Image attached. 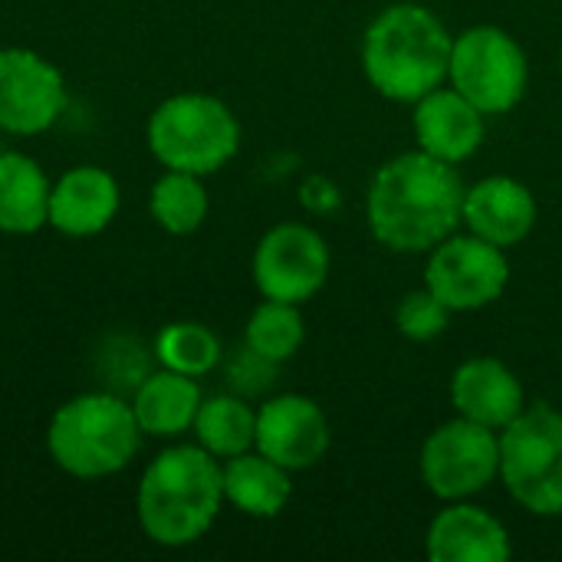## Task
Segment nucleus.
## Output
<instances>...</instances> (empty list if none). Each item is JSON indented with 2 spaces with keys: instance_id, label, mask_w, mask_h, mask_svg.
<instances>
[{
  "instance_id": "obj_8",
  "label": "nucleus",
  "mask_w": 562,
  "mask_h": 562,
  "mask_svg": "<svg viewBox=\"0 0 562 562\" xmlns=\"http://www.w3.org/2000/svg\"><path fill=\"white\" fill-rule=\"evenodd\" d=\"M418 471L435 497L468 501L501 477V435L458 415L425 438Z\"/></svg>"
},
{
  "instance_id": "obj_4",
  "label": "nucleus",
  "mask_w": 562,
  "mask_h": 562,
  "mask_svg": "<svg viewBox=\"0 0 562 562\" xmlns=\"http://www.w3.org/2000/svg\"><path fill=\"white\" fill-rule=\"evenodd\" d=\"M49 458L79 481L119 474L142 445L132 405L115 392L76 395L49 422Z\"/></svg>"
},
{
  "instance_id": "obj_18",
  "label": "nucleus",
  "mask_w": 562,
  "mask_h": 562,
  "mask_svg": "<svg viewBox=\"0 0 562 562\" xmlns=\"http://www.w3.org/2000/svg\"><path fill=\"white\" fill-rule=\"evenodd\" d=\"M201 389L191 375L161 369L151 372L132 398V412L138 418L142 435L155 438H175L188 428H194L198 408H201Z\"/></svg>"
},
{
  "instance_id": "obj_19",
  "label": "nucleus",
  "mask_w": 562,
  "mask_h": 562,
  "mask_svg": "<svg viewBox=\"0 0 562 562\" xmlns=\"http://www.w3.org/2000/svg\"><path fill=\"white\" fill-rule=\"evenodd\" d=\"M221 471H224V501L234 504L247 517L270 520L293 497L290 471L280 468L277 461H270L267 454H260L257 448H250L237 458H227V464Z\"/></svg>"
},
{
  "instance_id": "obj_14",
  "label": "nucleus",
  "mask_w": 562,
  "mask_h": 562,
  "mask_svg": "<svg viewBox=\"0 0 562 562\" xmlns=\"http://www.w3.org/2000/svg\"><path fill=\"white\" fill-rule=\"evenodd\" d=\"M461 221L468 224L471 234L507 250L527 240L530 231L537 227V198L524 181L494 175L464 191Z\"/></svg>"
},
{
  "instance_id": "obj_24",
  "label": "nucleus",
  "mask_w": 562,
  "mask_h": 562,
  "mask_svg": "<svg viewBox=\"0 0 562 562\" xmlns=\"http://www.w3.org/2000/svg\"><path fill=\"white\" fill-rule=\"evenodd\" d=\"M155 359L171 372L201 379L221 362V339L201 323H171L155 339Z\"/></svg>"
},
{
  "instance_id": "obj_6",
  "label": "nucleus",
  "mask_w": 562,
  "mask_h": 562,
  "mask_svg": "<svg viewBox=\"0 0 562 562\" xmlns=\"http://www.w3.org/2000/svg\"><path fill=\"white\" fill-rule=\"evenodd\" d=\"M501 435V481L507 494L537 517H562V415L527 405Z\"/></svg>"
},
{
  "instance_id": "obj_26",
  "label": "nucleus",
  "mask_w": 562,
  "mask_h": 562,
  "mask_svg": "<svg viewBox=\"0 0 562 562\" xmlns=\"http://www.w3.org/2000/svg\"><path fill=\"white\" fill-rule=\"evenodd\" d=\"M273 372H277V362L257 356V352L247 346V349L231 362L227 379H231V389H234V392H240V395H257V392H263V389L273 382Z\"/></svg>"
},
{
  "instance_id": "obj_1",
  "label": "nucleus",
  "mask_w": 562,
  "mask_h": 562,
  "mask_svg": "<svg viewBox=\"0 0 562 562\" xmlns=\"http://www.w3.org/2000/svg\"><path fill=\"white\" fill-rule=\"evenodd\" d=\"M464 191L458 165L422 148L405 151L385 161L369 184V231L395 254H425L464 224Z\"/></svg>"
},
{
  "instance_id": "obj_11",
  "label": "nucleus",
  "mask_w": 562,
  "mask_h": 562,
  "mask_svg": "<svg viewBox=\"0 0 562 562\" xmlns=\"http://www.w3.org/2000/svg\"><path fill=\"white\" fill-rule=\"evenodd\" d=\"M66 109L59 69L33 49H0V132L40 135Z\"/></svg>"
},
{
  "instance_id": "obj_21",
  "label": "nucleus",
  "mask_w": 562,
  "mask_h": 562,
  "mask_svg": "<svg viewBox=\"0 0 562 562\" xmlns=\"http://www.w3.org/2000/svg\"><path fill=\"white\" fill-rule=\"evenodd\" d=\"M194 435L198 445L214 458H237L254 448L257 412L240 395H214L201 402L194 418Z\"/></svg>"
},
{
  "instance_id": "obj_3",
  "label": "nucleus",
  "mask_w": 562,
  "mask_h": 562,
  "mask_svg": "<svg viewBox=\"0 0 562 562\" xmlns=\"http://www.w3.org/2000/svg\"><path fill=\"white\" fill-rule=\"evenodd\" d=\"M224 504V471L201 445L161 451L138 484V524L161 547L198 543Z\"/></svg>"
},
{
  "instance_id": "obj_16",
  "label": "nucleus",
  "mask_w": 562,
  "mask_h": 562,
  "mask_svg": "<svg viewBox=\"0 0 562 562\" xmlns=\"http://www.w3.org/2000/svg\"><path fill=\"white\" fill-rule=\"evenodd\" d=\"M425 550L435 562H504L510 557L507 527L477 504L451 501L431 527Z\"/></svg>"
},
{
  "instance_id": "obj_25",
  "label": "nucleus",
  "mask_w": 562,
  "mask_h": 562,
  "mask_svg": "<svg viewBox=\"0 0 562 562\" xmlns=\"http://www.w3.org/2000/svg\"><path fill=\"white\" fill-rule=\"evenodd\" d=\"M448 319H451V310L428 286L402 296V303L395 306V326L412 342H431V339H438L448 329Z\"/></svg>"
},
{
  "instance_id": "obj_2",
  "label": "nucleus",
  "mask_w": 562,
  "mask_h": 562,
  "mask_svg": "<svg viewBox=\"0 0 562 562\" xmlns=\"http://www.w3.org/2000/svg\"><path fill=\"white\" fill-rule=\"evenodd\" d=\"M454 36L422 3L385 7L362 36V69L372 89L392 102H418L448 79Z\"/></svg>"
},
{
  "instance_id": "obj_23",
  "label": "nucleus",
  "mask_w": 562,
  "mask_h": 562,
  "mask_svg": "<svg viewBox=\"0 0 562 562\" xmlns=\"http://www.w3.org/2000/svg\"><path fill=\"white\" fill-rule=\"evenodd\" d=\"M306 339V326L300 316L296 303H283V300H263L247 323V346L270 359V362H286L300 352Z\"/></svg>"
},
{
  "instance_id": "obj_17",
  "label": "nucleus",
  "mask_w": 562,
  "mask_h": 562,
  "mask_svg": "<svg viewBox=\"0 0 562 562\" xmlns=\"http://www.w3.org/2000/svg\"><path fill=\"white\" fill-rule=\"evenodd\" d=\"M119 184L109 171L82 165L66 171L49 191V224L66 237H92L112 224Z\"/></svg>"
},
{
  "instance_id": "obj_12",
  "label": "nucleus",
  "mask_w": 562,
  "mask_h": 562,
  "mask_svg": "<svg viewBox=\"0 0 562 562\" xmlns=\"http://www.w3.org/2000/svg\"><path fill=\"white\" fill-rule=\"evenodd\" d=\"M254 448L286 471H306L329 451V422L306 395H277L257 412Z\"/></svg>"
},
{
  "instance_id": "obj_15",
  "label": "nucleus",
  "mask_w": 562,
  "mask_h": 562,
  "mask_svg": "<svg viewBox=\"0 0 562 562\" xmlns=\"http://www.w3.org/2000/svg\"><path fill=\"white\" fill-rule=\"evenodd\" d=\"M451 405L461 418L501 431L527 408V395L514 369H507L501 359L477 356L454 369Z\"/></svg>"
},
{
  "instance_id": "obj_5",
  "label": "nucleus",
  "mask_w": 562,
  "mask_h": 562,
  "mask_svg": "<svg viewBox=\"0 0 562 562\" xmlns=\"http://www.w3.org/2000/svg\"><path fill=\"white\" fill-rule=\"evenodd\" d=\"M148 148L171 171L214 175L240 148L237 115L214 95L181 92L165 99L148 119Z\"/></svg>"
},
{
  "instance_id": "obj_10",
  "label": "nucleus",
  "mask_w": 562,
  "mask_h": 562,
  "mask_svg": "<svg viewBox=\"0 0 562 562\" xmlns=\"http://www.w3.org/2000/svg\"><path fill=\"white\" fill-rule=\"evenodd\" d=\"M329 277V247L306 224L270 227L254 250V283L263 300L306 303Z\"/></svg>"
},
{
  "instance_id": "obj_7",
  "label": "nucleus",
  "mask_w": 562,
  "mask_h": 562,
  "mask_svg": "<svg viewBox=\"0 0 562 562\" xmlns=\"http://www.w3.org/2000/svg\"><path fill=\"white\" fill-rule=\"evenodd\" d=\"M448 82L471 99L484 115H504L520 105L530 66L524 46L494 23H477L454 36Z\"/></svg>"
},
{
  "instance_id": "obj_22",
  "label": "nucleus",
  "mask_w": 562,
  "mask_h": 562,
  "mask_svg": "<svg viewBox=\"0 0 562 562\" xmlns=\"http://www.w3.org/2000/svg\"><path fill=\"white\" fill-rule=\"evenodd\" d=\"M151 217L158 221V227H165L168 234H194L204 217H207V191L201 184V175L191 171H171L161 175L151 188Z\"/></svg>"
},
{
  "instance_id": "obj_13",
  "label": "nucleus",
  "mask_w": 562,
  "mask_h": 562,
  "mask_svg": "<svg viewBox=\"0 0 562 562\" xmlns=\"http://www.w3.org/2000/svg\"><path fill=\"white\" fill-rule=\"evenodd\" d=\"M415 142L422 151L461 165L484 145V112L454 86L431 89L415 102Z\"/></svg>"
},
{
  "instance_id": "obj_20",
  "label": "nucleus",
  "mask_w": 562,
  "mask_h": 562,
  "mask_svg": "<svg viewBox=\"0 0 562 562\" xmlns=\"http://www.w3.org/2000/svg\"><path fill=\"white\" fill-rule=\"evenodd\" d=\"M49 181L43 168L20 155L0 151V231L33 234L49 224Z\"/></svg>"
},
{
  "instance_id": "obj_27",
  "label": "nucleus",
  "mask_w": 562,
  "mask_h": 562,
  "mask_svg": "<svg viewBox=\"0 0 562 562\" xmlns=\"http://www.w3.org/2000/svg\"><path fill=\"white\" fill-rule=\"evenodd\" d=\"M560 66H562V53H560Z\"/></svg>"
},
{
  "instance_id": "obj_9",
  "label": "nucleus",
  "mask_w": 562,
  "mask_h": 562,
  "mask_svg": "<svg viewBox=\"0 0 562 562\" xmlns=\"http://www.w3.org/2000/svg\"><path fill=\"white\" fill-rule=\"evenodd\" d=\"M510 283V263L504 247L477 237V234H451L438 247H431L425 267V286L451 310L474 313L501 300Z\"/></svg>"
}]
</instances>
